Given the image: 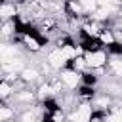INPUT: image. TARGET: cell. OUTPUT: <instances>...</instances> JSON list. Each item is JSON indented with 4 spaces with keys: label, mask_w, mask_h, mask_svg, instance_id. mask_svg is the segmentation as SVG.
Here are the masks:
<instances>
[{
    "label": "cell",
    "mask_w": 122,
    "mask_h": 122,
    "mask_svg": "<svg viewBox=\"0 0 122 122\" xmlns=\"http://www.w3.org/2000/svg\"><path fill=\"white\" fill-rule=\"evenodd\" d=\"M95 95H97V88H93V86H84V84H80V86L76 88V97H78V101L92 103Z\"/></svg>",
    "instance_id": "ba28073f"
},
{
    "label": "cell",
    "mask_w": 122,
    "mask_h": 122,
    "mask_svg": "<svg viewBox=\"0 0 122 122\" xmlns=\"http://www.w3.org/2000/svg\"><path fill=\"white\" fill-rule=\"evenodd\" d=\"M80 76H82V84H84V86H93V88H97L99 76H97L93 71H86V72H82Z\"/></svg>",
    "instance_id": "4fadbf2b"
},
{
    "label": "cell",
    "mask_w": 122,
    "mask_h": 122,
    "mask_svg": "<svg viewBox=\"0 0 122 122\" xmlns=\"http://www.w3.org/2000/svg\"><path fill=\"white\" fill-rule=\"evenodd\" d=\"M17 13H19V8L13 2H4L0 6V21H11L17 17Z\"/></svg>",
    "instance_id": "52a82bcc"
},
{
    "label": "cell",
    "mask_w": 122,
    "mask_h": 122,
    "mask_svg": "<svg viewBox=\"0 0 122 122\" xmlns=\"http://www.w3.org/2000/svg\"><path fill=\"white\" fill-rule=\"evenodd\" d=\"M92 112H93L92 103L80 101V103H76V105L67 112V122H90Z\"/></svg>",
    "instance_id": "6da1fadb"
},
{
    "label": "cell",
    "mask_w": 122,
    "mask_h": 122,
    "mask_svg": "<svg viewBox=\"0 0 122 122\" xmlns=\"http://www.w3.org/2000/svg\"><path fill=\"white\" fill-rule=\"evenodd\" d=\"M97 42L107 50L109 46H112L114 44V36H112V29H109V27H105L101 32H99V36H97Z\"/></svg>",
    "instance_id": "30bf717a"
},
{
    "label": "cell",
    "mask_w": 122,
    "mask_h": 122,
    "mask_svg": "<svg viewBox=\"0 0 122 122\" xmlns=\"http://www.w3.org/2000/svg\"><path fill=\"white\" fill-rule=\"evenodd\" d=\"M19 80H23L29 88H34L38 86L40 82H44V76L40 74V71L36 67H25L21 72H19Z\"/></svg>",
    "instance_id": "5b68a950"
},
{
    "label": "cell",
    "mask_w": 122,
    "mask_h": 122,
    "mask_svg": "<svg viewBox=\"0 0 122 122\" xmlns=\"http://www.w3.org/2000/svg\"><path fill=\"white\" fill-rule=\"evenodd\" d=\"M107 74L122 82V55H109L107 61Z\"/></svg>",
    "instance_id": "8992f818"
},
{
    "label": "cell",
    "mask_w": 122,
    "mask_h": 122,
    "mask_svg": "<svg viewBox=\"0 0 122 122\" xmlns=\"http://www.w3.org/2000/svg\"><path fill=\"white\" fill-rule=\"evenodd\" d=\"M11 122H13V120H11Z\"/></svg>",
    "instance_id": "e0dca14e"
},
{
    "label": "cell",
    "mask_w": 122,
    "mask_h": 122,
    "mask_svg": "<svg viewBox=\"0 0 122 122\" xmlns=\"http://www.w3.org/2000/svg\"><path fill=\"white\" fill-rule=\"evenodd\" d=\"M15 116H17V112L11 105H6V103L0 105V122H11V120H15Z\"/></svg>",
    "instance_id": "7c38bea8"
},
{
    "label": "cell",
    "mask_w": 122,
    "mask_h": 122,
    "mask_svg": "<svg viewBox=\"0 0 122 122\" xmlns=\"http://www.w3.org/2000/svg\"><path fill=\"white\" fill-rule=\"evenodd\" d=\"M107 122H122V107H112L107 112Z\"/></svg>",
    "instance_id": "5bb4252c"
},
{
    "label": "cell",
    "mask_w": 122,
    "mask_h": 122,
    "mask_svg": "<svg viewBox=\"0 0 122 122\" xmlns=\"http://www.w3.org/2000/svg\"><path fill=\"white\" fill-rule=\"evenodd\" d=\"M112 36H114V44L122 46V25L120 27H112Z\"/></svg>",
    "instance_id": "9a60e30c"
},
{
    "label": "cell",
    "mask_w": 122,
    "mask_h": 122,
    "mask_svg": "<svg viewBox=\"0 0 122 122\" xmlns=\"http://www.w3.org/2000/svg\"><path fill=\"white\" fill-rule=\"evenodd\" d=\"M57 76H59L63 88L69 90V92H76V88L82 84V76H80V72H76V71H72V69H69V67H65L63 71H59Z\"/></svg>",
    "instance_id": "3957f363"
},
{
    "label": "cell",
    "mask_w": 122,
    "mask_h": 122,
    "mask_svg": "<svg viewBox=\"0 0 122 122\" xmlns=\"http://www.w3.org/2000/svg\"><path fill=\"white\" fill-rule=\"evenodd\" d=\"M46 61H48V65H50L55 72H59V71H63V69L67 67V57L63 55V50L57 48V46H51V48L48 50Z\"/></svg>",
    "instance_id": "277c9868"
},
{
    "label": "cell",
    "mask_w": 122,
    "mask_h": 122,
    "mask_svg": "<svg viewBox=\"0 0 122 122\" xmlns=\"http://www.w3.org/2000/svg\"><path fill=\"white\" fill-rule=\"evenodd\" d=\"M105 2H109V4H112V6H120V4H122V0H105Z\"/></svg>",
    "instance_id": "2e32d148"
},
{
    "label": "cell",
    "mask_w": 122,
    "mask_h": 122,
    "mask_svg": "<svg viewBox=\"0 0 122 122\" xmlns=\"http://www.w3.org/2000/svg\"><path fill=\"white\" fill-rule=\"evenodd\" d=\"M13 84H15V82H10V80H6V78L0 80V99H2V101H8V99L13 97V93H15V86H13Z\"/></svg>",
    "instance_id": "9c48e42d"
},
{
    "label": "cell",
    "mask_w": 122,
    "mask_h": 122,
    "mask_svg": "<svg viewBox=\"0 0 122 122\" xmlns=\"http://www.w3.org/2000/svg\"><path fill=\"white\" fill-rule=\"evenodd\" d=\"M67 67L72 69V71H76V72H80V74L88 71V65H86V57H84V55H78V57L71 59V61L67 63Z\"/></svg>",
    "instance_id": "8fae6325"
},
{
    "label": "cell",
    "mask_w": 122,
    "mask_h": 122,
    "mask_svg": "<svg viewBox=\"0 0 122 122\" xmlns=\"http://www.w3.org/2000/svg\"><path fill=\"white\" fill-rule=\"evenodd\" d=\"M84 57H86L88 71H99V69H105V67H107V61H109V51H107L105 48H101V50H95V51L84 53Z\"/></svg>",
    "instance_id": "7a4b0ae2"
}]
</instances>
